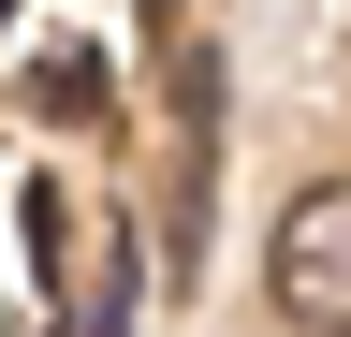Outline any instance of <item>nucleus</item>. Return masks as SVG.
Returning a JSON list of instances; mask_svg holds the SVG:
<instances>
[{
	"instance_id": "1",
	"label": "nucleus",
	"mask_w": 351,
	"mask_h": 337,
	"mask_svg": "<svg viewBox=\"0 0 351 337\" xmlns=\"http://www.w3.org/2000/svg\"><path fill=\"white\" fill-rule=\"evenodd\" d=\"M263 293H278V323L351 337V176H322V191L278 205V235H263Z\"/></svg>"
},
{
	"instance_id": "2",
	"label": "nucleus",
	"mask_w": 351,
	"mask_h": 337,
	"mask_svg": "<svg viewBox=\"0 0 351 337\" xmlns=\"http://www.w3.org/2000/svg\"><path fill=\"white\" fill-rule=\"evenodd\" d=\"M0 30H15V0H0Z\"/></svg>"
}]
</instances>
